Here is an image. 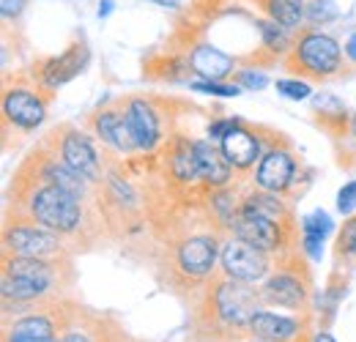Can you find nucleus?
I'll return each mask as SVG.
<instances>
[{
	"label": "nucleus",
	"mask_w": 356,
	"mask_h": 342,
	"mask_svg": "<svg viewBox=\"0 0 356 342\" xmlns=\"http://www.w3.org/2000/svg\"><path fill=\"white\" fill-rule=\"evenodd\" d=\"M288 69L302 80H326L343 69V49L321 31H302L288 52Z\"/></svg>",
	"instance_id": "1"
},
{
	"label": "nucleus",
	"mask_w": 356,
	"mask_h": 342,
	"mask_svg": "<svg viewBox=\"0 0 356 342\" xmlns=\"http://www.w3.org/2000/svg\"><path fill=\"white\" fill-rule=\"evenodd\" d=\"M220 148H222L225 159L230 162V168H236V170H247V168H252L261 159L258 137L250 129L241 127V124L225 134L222 140H220Z\"/></svg>",
	"instance_id": "14"
},
{
	"label": "nucleus",
	"mask_w": 356,
	"mask_h": 342,
	"mask_svg": "<svg viewBox=\"0 0 356 342\" xmlns=\"http://www.w3.org/2000/svg\"><path fill=\"white\" fill-rule=\"evenodd\" d=\"M214 307L227 326H250L261 312V296L244 279L227 277L214 291Z\"/></svg>",
	"instance_id": "4"
},
{
	"label": "nucleus",
	"mask_w": 356,
	"mask_h": 342,
	"mask_svg": "<svg viewBox=\"0 0 356 342\" xmlns=\"http://www.w3.org/2000/svg\"><path fill=\"white\" fill-rule=\"evenodd\" d=\"M151 3H156V6H165V8H176V6H181V0H151Z\"/></svg>",
	"instance_id": "36"
},
{
	"label": "nucleus",
	"mask_w": 356,
	"mask_h": 342,
	"mask_svg": "<svg viewBox=\"0 0 356 342\" xmlns=\"http://www.w3.org/2000/svg\"><path fill=\"white\" fill-rule=\"evenodd\" d=\"M277 90H280L282 96H288V99H296V101L307 99L312 93V88L307 80H277Z\"/></svg>",
	"instance_id": "28"
},
{
	"label": "nucleus",
	"mask_w": 356,
	"mask_h": 342,
	"mask_svg": "<svg viewBox=\"0 0 356 342\" xmlns=\"http://www.w3.org/2000/svg\"><path fill=\"white\" fill-rule=\"evenodd\" d=\"M282 225L285 222L264 214L261 209H255V206H250L244 200L238 206L236 219H233V233L241 241H247V244H252V247H258L264 252H277L280 244H282V238H285L282 236Z\"/></svg>",
	"instance_id": "5"
},
{
	"label": "nucleus",
	"mask_w": 356,
	"mask_h": 342,
	"mask_svg": "<svg viewBox=\"0 0 356 342\" xmlns=\"http://www.w3.org/2000/svg\"><path fill=\"white\" fill-rule=\"evenodd\" d=\"M258 6L264 8L268 19L285 25L288 31H296L302 28L307 19H305V0H258Z\"/></svg>",
	"instance_id": "20"
},
{
	"label": "nucleus",
	"mask_w": 356,
	"mask_h": 342,
	"mask_svg": "<svg viewBox=\"0 0 356 342\" xmlns=\"http://www.w3.org/2000/svg\"><path fill=\"white\" fill-rule=\"evenodd\" d=\"M3 247L8 252H14L17 257H42L49 260L52 255L60 252V241H58V233L49 230L44 225H14V227H6V236H3Z\"/></svg>",
	"instance_id": "7"
},
{
	"label": "nucleus",
	"mask_w": 356,
	"mask_h": 342,
	"mask_svg": "<svg viewBox=\"0 0 356 342\" xmlns=\"http://www.w3.org/2000/svg\"><path fill=\"white\" fill-rule=\"evenodd\" d=\"M236 83H238L241 88H252V90H261V88L268 86V77L264 74V72H255V69H244V72H238Z\"/></svg>",
	"instance_id": "30"
},
{
	"label": "nucleus",
	"mask_w": 356,
	"mask_h": 342,
	"mask_svg": "<svg viewBox=\"0 0 356 342\" xmlns=\"http://www.w3.org/2000/svg\"><path fill=\"white\" fill-rule=\"evenodd\" d=\"M236 127H238V121H220V124H211V127H209V137H211V140H222L225 134Z\"/></svg>",
	"instance_id": "33"
},
{
	"label": "nucleus",
	"mask_w": 356,
	"mask_h": 342,
	"mask_svg": "<svg viewBox=\"0 0 356 342\" xmlns=\"http://www.w3.org/2000/svg\"><path fill=\"white\" fill-rule=\"evenodd\" d=\"M113 14V0H102L99 3V19H107Z\"/></svg>",
	"instance_id": "35"
},
{
	"label": "nucleus",
	"mask_w": 356,
	"mask_h": 342,
	"mask_svg": "<svg viewBox=\"0 0 356 342\" xmlns=\"http://www.w3.org/2000/svg\"><path fill=\"white\" fill-rule=\"evenodd\" d=\"M329 230H332V219L323 214V211H315V214L305 216V222H302V244H305V250L310 252L312 260H321V252H323V238L329 236Z\"/></svg>",
	"instance_id": "23"
},
{
	"label": "nucleus",
	"mask_w": 356,
	"mask_h": 342,
	"mask_svg": "<svg viewBox=\"0 0 356 342\" xmlns=\"http://www.w3.org/2000/svg\"><path fill=\"white\" fill-rule=\"evenodd\" d=\"M189 88H195L200 93H211V96H238L241 93V86H227L220 80H200V83H192Z\"/></svg>",
	"instance_id": "29"
},
{
	"label": "nucleus",
	"mask_w": 356,
	"mask_h": 342,
	"mask_svg": "<svg viewBox=\"0 0 356 342\" xmlns=\"http://www.w3.org/2000/svg\"><path fill=\"white\" fill-rule=\"evenodd\" d=\"M250 332L258 337V340L266 342H288L291 337H296L299 332V323L291 320V318H282V315H274V312H266L261 309L252 323H250Z\"/></svg>",
	"instance_id": "19"
},
{
	"label": "nucleus",
	"mask_w": 356,
	"mask_h": 342,
	"mask_svg": "<svg viewBox=\"0 0 356 342\" xmlns=\"http://www.w3.org/2000/svg\"><path fill=\"white\" fill-rule=\"evenodd\" d=\"M60 159L72 168L74 172H80L86 181H96L102 175V162L96 148L90 145V140L83 131H66L60 140Z\"/></svg>",
	"instance_id": "11"
},
{
	"label": "nucleus",
	"mask_w": 356,
	"mask_h": 342,
	"mask_svg": "<svg viewBox=\"0 0 356 342\" xmlns=\"http://www.w3.org/2000/svg\"><path fill=\"white\" fill-rule=\"evenodd\" d=\"M42 181L44 184H55L60 189H69L77 197H86V186H88V181L80 172L72 170L63 159L60 162H47L44 168H42Z\"/></svg>",
	"instance_id": "22"
},
{
	"label": "nucleus",
	"mask_w": 356,
	"mask_h": 342,
	"mask_svg": "<svg viewBox=\"0 0 356 342\" xmlns=\"http://www.w3.org/2000/svg\"><path fill=\"white\" fill-rule=\"evenodd\" d=\"M170 170L176 175L178 181L184 184H195L200 181V172H197V162H195V151L192 145H181L176 154L170 156Z\"/></svg>",
	"instance_id": "25"
},
{
	"label": "nucleus",
	"mask_w": 356,
	"mask_h": 342,
	"mask_svg": "<svg viewBox=\"0 0 356 342\" xmlns=\"http://www.w3.org/2000/svg\"><path fill=\"white\" fill-rule=\"evenodd\" d=\"M93 129H96V134H99L107 145H113L115 151H121V154L137 151V142H134L124 113H118V110H99L96 118H93Z\"/></svg>",
	"instance_id": "16"
},
{
	"label": "nucleus",
	"mask_w": 356,
	"mask_h": 342,
	"mask_svg": "<svg viewBox=\"0 0 356 342\" xmlns=\"http://www.w3.org/2000/svg\"><path fill=\"white\" fill-rule=\"evenodd\" d=\"M192 151H195V162H197V172L203 184L220 189L230 181V162L225 159L222 148H217L209 140H197L192 142Z\"/></svg>",
	"instance_id": "15"
},
{
	"label": "nucleus",
	"mask_w": 356,
	"mask_h": 342,
	"mask_svg": "<svg viewBox=\"0 0 356 342\" xmlns=\"http://www.w3.org/2000/svg\"><path fill=\"white\" fill-rule=\"evenodd\" d=\"M258 31H261V39H264V47H266L271 55H285V52H291V47L296 39H291V31L285 28V25H280V22H274V19H258Z\"/></svg>",
	"instance_id": "24"
},
{
	"label": "nucleus",
	"mask_w": 356,
	"mask_h": 342,
	"mask_svg": "<svg viewBox=\"0 0 356 342\" xmlns=\"http://www.w3.org/2000/svg\"><path fill=\"white\" fill-rule=\"evenodd\" d=\"M58 342H88L83 334H69V337H63V340H58Z\"/></svg>",
	"instance_id": "37"
},
{
	"label": "nucleus",
	"mask_w": 356,
	"mask_h": 342,
	"mask_svg": "<svg viewBox=\"0 0 356 342\" xmlns=\"http://www.w3.org/2000/svg\"><path fill=\"white\" fill-rule=\"evenodd\" d=\"M83 197L72 195L69 189H60L55 184H42L31 192L28 214L36 225H44L55 233H74L83 225Z\"/></svg>",
	"instance_id": "2"
},
{
	"label": "nucleus",
	"mask_w": 356,
	"mask_h": 342,
	"mask_svg": "<svg viewBox=\"0 0 356 342\" xmlns=\"http://www.w3.org/2000/svg\"><path fill=\"white\" fill-rule=\"evenodd\" d=\"M337 209H340V214H351L356 209V181L346 184V186L340 189V195H337Z\"/></svg>",
	"instance_id": "31"
},
{
	"label": "nucleus",
	"mask_w": 356,
	"mask_h": 342,
	"mask_svg": "<svg viewBox=\"0 0 356 342\" xmlns=\"http://www.w3.org/2000/svg\"><path fill=\"white\" fill-rule=\"evenodd\" d=\"M88 47L83 42L72 44L66 52H60L58 58H49L44 60V66H42V72H39V80H42V86L44 88H60L66 86L69 80H74L83 69H86V63H88Z\"/></svg>",
	"instance_id": "10"
},
{
	"label": "nucleus",
	"mask_w": 356,
	"mask_h": 342,
	"mask_svg": "<svg viewBox=\"0 0 356 342\" xmlns=\"http://www.w3.org/2000/svg\"><path fill=\"white\" fill-rule=\"evenodd\" d=\"M264 299L288 309H302V304L307 299V291L302 285V279L291 271H277L271 274L264 285Z\"/></svg>",
	"instance_id": "17"
},
{
	"label": "nucleus",
	"mask_w": 356,
	"mask_h": 342,
	"mask_svg": "<svg viewBox=\"0 0 356 342\" xmlns=\"http://www.w3.org/2000/svg\"><path fill=\"white\" fill-rule=\"evenodd\" d=\"M315 342H334V340H332L329 334H318V337H315Z\"/></svg>",
	"instance_id": "38"
},
{
	"label": "nucleus",
	"mask_w": 356,
	"mask_h": 342,
	"mask_svg": "<svg viewBox=\"0 0 356 342\" xmlns=\"http://www.w3.org/2000/svg\"><path fill=\"white\" fill-rule=\"evenodd\" d=\"M351 131H354V134H356V115H354V118H351Z\"/></svg>",
	"instance_id": "39"
},
{
	"label": "nucleus",
	"mask_w": 356,
	"mask_h": 342,
	"mask_svg": "<svg viewBox=\"0 0 356 342\" xmlns=\"http://www.w3.org/2000/svg\"><path fill=\"white\" fill-rule=\"evenodd\" d=\"M124 115H127L129 131H132L134 142H137V151H151L162 137L156 110L145 99H129L127 107H124Z\"/></svg>",
	"instance_id": "13"
},
{
	"label": "nucleus",
	"mask_w": 356,
	"mask_h": 342,
	"mask_svg": "<svg viewBox=\"0 0 356 342\" xmlns=\"http://www.w3.org/2000/svg\"><path fill=\"white\" fill-rule=\"evenodd\" d=\"M337 17V6L332 0H310L307 8H305V19L312 25H323V22H332Z\"/></svg>",
	"instance_id": "26"
},
{
	"label": "nucleus",
	"mask_w": 356,
	"mask_h": 342,
	"mask_svg": "<svg viewBox=\"0 0 356 342\" xmlns=\"http://www.w3.org/2000/svg\"><path fill=\"white\" fill-rule=\"evenodd\" d=\"M293 175H296V165H293L291 154L282 151V148H268L266 154L261 156V162H258L255 184L264 192L277 195V192H285L293 184Z\"/></svg>",
	"instance_id": "9"
},
{
	"label": "nucleus",
	"mask_w": 356,
	"mask_h": 342,
	"mask_svg": "<svg viewBox=\"0 0 356 342\" xmlns=\"http://www.w3.org/2000/svg\"><path fill=\"white\" fill-rule=\"evenodd\" d=\"M189 66L192 72H197L203 80H225L233 69H236V60L230 55L220 52L217 47L211 44H197L192 52H189Z\"/></svg>",
	"instance_id": "18"
},
{
	"label": "nucleus",
	"mask_w": 356,
	"mask_h": 342,
	"mask_svg": "<svg viewBox=\"0 0 356 342\" xmlns=\"http://www.w3.org/2000/svg\"><path fill=\"white\" fill-rule=\"evenodd\" d=\"M261 342H266V340H261Z\"/></svg>",
	"instance_id": "40"
},
{
	"label": "nucleus",
	"mask_w": 356,
	"mask_h": 342,
	"mask_svg": "<svg viewBox=\"0 0 356 342\" xmlns=\"http://www.w3.org/2000/svg\"><path fill=\"white\" fill-rule=\"evenodd\" d=\"M346 55H348L351 63H356V33H351L348 42H346Z\"/></svg>",
	"instance_id": "34"
},
{
	"label": "nucleus",
	"mask_w": 356,
	"mask_h": 342,
	"mask_svg": "<svg viewBox=\"0 0 356 342\" xmlns=\"http://www.w3.org/2000/svg\"><path fill=\"white\" fill-rule=\"evenodd\" d=\"M47 115V101L42 96V90H33V88H8L3 93V118L8 124H14L17 129H25V131H33V129L42 127Z\"/></svg>",
	"instance_id": "8"
},
{
	"label": "nucleus",
	"mask_w": 356,
	"mask_h": 342,
	"mask_svg": "<svg viewBox=\"0 0 356 342\" xmlns=\"http://www.w3.org/2000/svg\"><path fill=\"white\" fill-rule=\"evenodd\" d=\"M268 252L241 241L238 236L227 238L220 250V266L227 277L244 279V282H258L268 274Z\"/></svg>",
	"instance_id": "6"
},
{
	"label": "nucleus",
	"mask_w": 356,
	"mask_h": 342,
	"mask_svg": "<svg viewBox=\"0 0 356 342\" xmlns=\"http://www.w3.org/2000/svg\"><path fill=\"white\" fill-rule=\"evenodd\" d=\"M337 255L356 257V216L348 219L340 230V241H337Z\"/></svg>",
	"instance_id": "27"
},
{
	"label": "nucleus",
	"mask_w": 356,
	"mask_h": 342,
	"mask_svg": "<svg viewBox=\"0 0 356 342\" xmlns=\"http://www.w3.org/2000/svg\"><path fill=\"white\" fill-rule=\"evenodd\" d=\"M6 342H55L52 337V323L44 315H28L22 320H17L8 329Z\"/></svg>",
	"instance_id": "21"
},
{
	"label": "nucleus",
	"mask_w": 356,
	"mask_h": 342,
	"mask_svg": "<svg viewBox=\"0 0 356 342\" xmlns=\"http://www.w3.org/2000/svg\"><path fill=\"white\" fill-rule=\"evenodd\" d=\"M55 285V266L42 257H8L3 266V299L31 301Z\"/></svg>",
	"instance_id": "3"
},
{
	"label": "nucleus",
	"mask_w": 356,
	"mask_h": 342,
	"mask_svg": "<svg viewBox=\"0 0 356 342\" xmlns=\"http://www.w3.org/2000/svg\"><path fill=\"white\" fill-rule=\"evenodd\" d=\"M217 263V241L214 236H189L181 247H178V268L186 277H206L214 271Z\"/></svg>",
	"instance_id": "12"
},
{
	"label": "nucleus",
	"mask_w": 356,
	"mask_h": 342,
	"mask_svg": "<svg viewBox=\"0 0 356 342\" xmlns=\"http://www.w3.org/2000/svg\"><path fill=\"white\" fill-rule=\"evenodd\" d=\"M25 8V0H0V11H3V19H17Z\"/></svg>",
	"instance_id": "32"
}]
</instances>
